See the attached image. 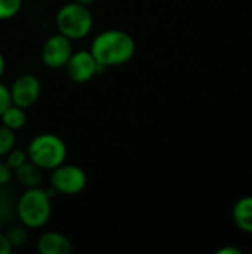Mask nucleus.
<instances>
[{
	"instance_id": "1",
	"label": "nucleus",
	"mask_w": 252,
	"mask_h": 254,
	"mask_svg": "<svg viewBox=\"0 0 252 254\" xmlns=\"http://www.w3.org/2000/svg\"><path fill=\"white\" fill-rule=\"evenodd\" d=\"M89 51L102 68H108L129 63L135 55L137 45L128 31L110 28L97 34Z\"/></svg>"
},
{
	"instance_id": "2",
	"label": "nucleus",
	"mask_w": 252,
	"mask_h": 254,
	"mask_svg": "<svg viewBox=\"0 0 252 254\" xmlns=\"http://www.w3.org/2000/svg\"><path fill=\"white\" fill-rule=\"evenodd\" d=\"M50 196L49 190H45L42 186L25 189L15 205V214L19 223L27 229L43 228L52 214Z\"/></svg>"
},
{
	"instance_id": "3",
	"label": "nucleus",
	"mask_w": 252,
	"mask_h": 254,
	"mask_svg": "<svg viewBox=\"0 0 252 254\" xmlns=\"http://www.w3.org/2000/svg\"><path fill=\"white\" fill-rule=\"evenodd\" d=\"M28 161L40 170H53L67 159V146L61 137L50 132L36 135L27 147Z\"/></svg>"
},
{
	"instance_id": "4",
	"label": "nucleus",
	"mask_w": 252,
	"mask_h": 254,
	"mask_svg": "<svg viewBox=\"0 0 252 254\" xmlns=\"http://www.w3.org/2000/svg\"><path fill=\"white\" fill-rule=\"evenodd\" d=\"M55 25L58 33L70 40L85 39L94 27V16L89 6L76 1L62 4L55 15Z\"/></svg>"
},
{
	"instance_id": "5",
	"label": "nucleus",
	"mask_w": 252,
	"mask_h": 254,
	"mask_svg": "<svg viewBox=\"0 0 252 254\" xmlns=\"http://www.w3.org/2000/svg\"><path fill=\"white\" fill-rule=\"evenodd\" d=\"M49 185L55 193L71 196L85 190L88 185V176L83 168L64 162L50 170Z\"/></svg>"
},
{
	"instance_id": "6",
	"label": "nucleus",
	"mask_w": 252,
	"mask_h": 254,
	"mask_svg": "<svg viewBox=\"0 0 252 254\" xmlns=\"http://www.w3.org/2000/svg\"><path fill=\"white\" fill-rule=\"evenodd\" d=\"M73 40L61 33L49 36L42 46V61L48 68H64L73 54Z\"/></svg>"
},
{
	"instance_id": "7",
	"label": "nucleus",
	"mask_w": 252,
	"mask_h": 254,
	"mask_svg": "<svg viewBox=\"0 0 252 254\" xmlns=\"http://www.w3.org/2000/svg\"><path fill=\"white\" fill-rule=\"evenodd\" d=\"M9 92L12 104L27 110L39 101L42 83L33 73H22L12 82Z\"/></svg>"
},
{
	"instance_id": "8",
	"label": "nucleus",
	"mask_w": 252,
	"mask_h": 254,
	"mask_svg": "<svg viewBox=\"0 0 252 254\" xmlns=\"http://www.w3.org/2000/svg\"><path fill=\"white\" fill-rule=\"evenodd\" d=\"M64 68L70 80L76 83H86L94 79L102 67L97 63L91 51H77L71 54Z\"/></svg>"
},
{
	"instance_id": "9",
	"label": "nucleus",
	"mask_w": 252,
	"mask_h": 254,
	"mask_svg": "<svg viewBox=\"0 0 252 254\" xmlns=\"http://www.w3.org/2000/svg\"><path fill=\"white\" fill-rule=\"evenodd\" d=\"M37 250L42 254H68L73 250V246L65 235L50 231L39 237Z\"/></svg>"
},
{
	"instance_id": "10",
	"label": "nucleus",
	"mask_w": 252,
	"mask_h": 254,
	"mask_svg": "<svg viewBox=\"0 0 252 254\" xmlns=\"http://www.w3.org/2000/svg\"><path fill=\"white\" fill-rule=\"evenodd\" d=\"M13 177L25 189L37 188V186H42V183H43L42 170L37 165H34L31 161H27L21 167L13 170Z\"/></svg>"
},
{
	"instance_id": "11",
	"label": "nucleus",
	"mask_w": 252,
	"mask_h": 254,
	"mask_svg": "<svg viewBox=\"0 0 252 254\" xmlns=\"http://www.w3.org/2000/svg\"><path fill=\"white\" fill-rule=\"evenodd\" d=\"M232 214L233 222L242 232L252 234V195L241 198L235 204Z\"/></svg>"
},
{
	"instance_id": "12",
	"label": "nucleus",
	"mask_w": 252,
	"mask_h": 254,
	"mask_svg": "<svg viewBox=\"0 0 252 254\" xmlns=\"http://www.w3.org/2000/svg\"><path fill=\"white\" fill-rule=\"evenodd\" d=\"M0 121H1V125L10 128L12 131H18L21 129L25 122H27V115H25V109L22 107H18L15 104H10L4 112L3 115L0 116Z\"/></svg>"
},
{
	"instance_id": "13",
	"label": "nucleus",
	"mask_w": 252,
	"mask_h": 254,
	"mask_svg": "<svg viewBox=\"0 0 252 254\" xmlns=\"http://www.w3.org/2000/svg\"><path fill=\"white\" fill-rule=\"evenodd\" d=\"M27 228L24 225H18V226H12L9 228V231L6 232V238L9 241V244L13 249H19L25 244L27 241Z\"/></svg>"
},
{
	"instance_id": "14",
	"label": "nucleus",
	"mask_w": 252,
	"mask_h": 254,
	"mask_svg": "<svg viewBox=\"0 0 252 254\" xmlns=\"http://www.w3.org/2000/svg\"><path fill=\"white\" fill-rule=\"evenodd\" d=\"M16 143V137H15V131H12L10 128L0 125V158L6 156Z\"/></svg>"
},
{
	"instance_id": "15",
	"label": "nucleus",
	"mask_w": 252,
	"mask_h": 254,
	"mask_svg": "<svg viewBox=\"0 0 252 254\" xmlns=\"http://www.w3.org/2000/svg\"><path fill=\"white\" fill-rule=\"evenodd\" d=\"M22 6V0H0V21L13 18Z\"/></svg>"
},
{
	"instance_id": "16",
	"label": "nucleus",
	"mask_w": 252,
	"mask_h": 254,
	"mask_svg": "<svg viewBox=\"0 0 252 254\" xmlns=\"http://www.w3.org/2000/svg\"><path fill=\"white\" fill-rule=\"evenodd\" d=\"M27 161H28L27 152L22 150V149H16V147H13V149L6 155V159H4V162L10 167L12 171L16 170L18 167H21V165H22L24 162H27Z\"/></svg>"
},
{
	"instance_id": "17",
	"label": "nucleus",
	"mask_w": 252,
	"mask_h": 254,
	"mask_svg": "<svg viewBox=\"0 0 252 254\" xmlns=\"http://www.w3.org/2000/svg\"><path fill=\"white\" fill-rule=\"evenodd\" d=\"M12 104L10 101V92H9V88L0 82V116L3 115V112Z\"/></svg>"
},
{
	"instance_id": "18",
	"label": "nucleus",
	"mask_w": 252,
	"mask_h": 254,
	"mask_svg": "<svg viewBox=\"0 0 252 254\" xmlns=\"http://www.w3.org/2000/svg\"><path fill=\"white\" fill-rule=\"evenodd\" d=\"M12 176L13 171L10 170V167L4 161H0V189L4 188L12 180Z\"/></svg>"
},
{
	"instance_id": "19",
	"label": "nucleus",
	"mask_w": 252,
	"mask_h": 254,
	"mask_svg": "<svg viewBox=\"0 0 252 254\" xmlns=\"http://www.w3.org/2000/svg\"><path fill=\"white\" fill-rule=\"evenodd\" d=\"M10 252H12V246L9 244L6 234L0 232V254H9Z\"/></svg>"
},
{
	"instance_id": "20",
	"label": "nucleus",
	"mask_w": 252,
	"mask_h": 254,
	"mask_svg": "<svg viewBox=\"0 0 252 254\" xmlns=\"http://www.w3.org/2000/svg\"><path fill=\"white\" fill-rule=\"evenodd\" d=\"M4 70H6V60H4V57H3V54L0 52V77L3 76V73H4Z\"/></svg>"
},
{
	"instance_id": "21",
	"label": "nucleus",
	"mask_w": 252,
	"mask_h": 254,
	"mask_svg": "<svg viewBox=\"0 0 252 254\" xmlns=\"http://www.w3.org/2000/svg\"><path fill=\"white\" fill-rule=\"evenodd\" d=\"M226 253L241 254V252H239L238 249H223V250H220V254H226Z\"/></svg>"
},
{
	"instance_id": "22",
	"label": "nucleus",
	"mask_w": 252,
	"mask_h": 254,
	"mask_svg": "<svg viewBox=\"0 0 252 254\" xmlns=\"http://www.w3.org/2000/svg\"><path fill=\"white\" fill-rule=\"evenodd\" d=\"M73 1L80 3V4H83V6H91V4L95 3V0H73Z\"/></svg>"
}]
</instances>
